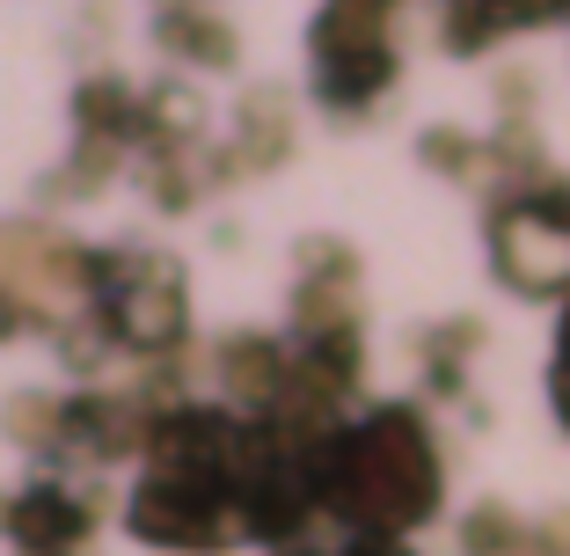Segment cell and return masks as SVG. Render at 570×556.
Here are the masks:
<instances>
[{"instance_id": "cell-1", "label": "cell", "mask_w": 570, "mask_h": 556, "mask_svg": "<svg viewBox=\"0 0 570 556\" xmlns=\"http://www.w3.org/2000/svg\"><path fill=\"white\" fill-rule=\"evenodd\" d=\"M315 490L366 527H410L439 506V455L417 410H381L358 432H336L315 461Z\"/></svg>"}, {"instance_id": "cell-2", "label": "cell", "mask_w": 570, "mask_h": 556, "mask_svg": "<svg viewBox=\"0 0 570 556\" xmlns=\"http://www.w3.org/2000/svg\"><path fill=\"white\" fill-rule=\"evenodd\" d=\"M498 264H504V279L527 286V293L570 286V220H556L549 205H520V213H504Z\"/></svg>"}, {"instance_id": "cell-3", "label": "cell", "mask_w": 570, "mask_h": 556, "mask_svg": "<svg viewBox=\"0 0 570 556\" xmlns=\"http://www.w3.org/2000/svg\"><path fill=\"white\" fill-rule=\"evenodd\" d=\"M88 520H96V506H88L73 484H59V476H45V484H30L22 498L0 506V527H8L30 556H67L73 542L88 535Z\"/></svg>"}, {"instance_id": "cell-4", "label": "cell", "mask_w": 570, "mask_h": 556, "mask_svg": "<svg viewBox=\"0 0 570 556\" xmlns=\"http://www.w3.org/2000/svg\"><path fill=\"white\" fill-rule=\"evenodd\" d=\"M219 381L235 388L242 403H264V396H278L285 388V352L271 338H235L219 344Z\"/></svg>"}, {"instance_id": "cell-5", "label": "cell", "mask_w": 570, "mask_h": 556, "mask_svg": "<svg viewBox=\"0 0 570 556\" xmlns=\"http://www.w3.org/2000/svg\"><path fill=\"white\" fill-rule=\"evenodd\" d=\"M387 81H395L387 45L381 51H336V59H322V67H315V88L330 103H344V110H352V103H366V96H381Z\"/></svg>"}, {"instance_id": "cell-6", "label": "cell", "mask_w": 570, "mask_h": 556, "mask_svg": "<svg viewBox=\"0 0 570 556\" xmlns=\"http://www.w3.org/2000/svg\"><path fill=\"white\" fill-rule=\"evenodd\" d=\"M161 45H168V51H190V59H213V67H227V59H235V37H227V22L205 16V8H190V0L161 16Z\"/></svg>"}, {"instance_id": "cell-7", "label": "cell", "mask_w": 570, "mask_h": 556, "mask_svg": "<svg viewBox=\"0 0 570 556\" xmlns=\"http://www.w3.org/2000/svg\"><path fill=\"white\" fill-rule=\"evenodd\" d=\"M8 439L16 447H67V403L59 396H8Z\"/></svg>"}, {"instance_id": "cell-8", "label": "cell", "mask_w": 570, "mask_h": 556, "mask_svg": "<svg viewBox=\"0 0 570 556\" xmlns=\"http://www.w3.org/2000/svg\"><path fill=\"white\" fill-rule=\"evenodd\" d=\"M469 556H534V535H527L512 513H475L469 520Z\"/></svg>"}]
</instances>
